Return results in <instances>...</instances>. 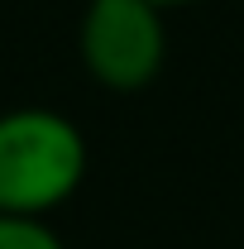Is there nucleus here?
Instances as JSON below:
<instances>
[{
  "label": "nucleus",
  "instance_id": "obj_1",
  "mask_svg": "<svg viewBox=\"0 0 244 249\" xmlns=\"http://www.w3.org/2000/svg\"><path fill=\"white\" fill-rule=\"evenodd\" d=\"M87 182V134L53 106L0 110V216L48 220Z\"/></svg>",
  "mask_w": 244,
  "mask_h": 249
},
{
  "label": "nucleus",
  "instance_id": "obj_2",
  "mask_svg": "<svg viewBox=\"0 0 244 249\" xmlns=\"http://www.w3.org/2000/svg\"><path fill=\"white\" fill-rule=\"evenodd\" d=\"M168 10L153 0H87L77 53L96 87L144 91L168 62Z\"/></svg>",
  "mask_w": 244,
  "mask_h": 249
},
{
  "label": "nucleus",
  "instance_id": "obj_3",
  "mask_svg": "<svg viewBox=\"0 0 244 249\" xmlns=\"http://www.w3.org/2000/svg\"><path fill=\"white\" fill-rule=\"evenodd\" d=\"M0 249H67L48 220L29 216H0Z\"/></svg>",
  "mask_w": 244,
  "mask_h": 249
},
{
  "label": "nucleus",
  "instance_id": "obj_4",
  "mask_svg": "<svg viewBox=\"0 0 244 249\" xmlns=\"http://www.w3.org/2000/svg\"><path fill=\"white\" fill-rule=\"evenodd\" d=\"M153 5H163V10H187V5H206V0H153Z\"/></svg>",
  "mask_w": 244,
  "mask_h": 249
}]
</instances>
